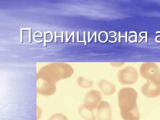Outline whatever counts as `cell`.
<instances>
[{
    "label": "cell",
    "instance_id": "6da1fadb",
    "mask_svg": "<svg viewBox=\"0 0 160 120\" xmlns=\"http://www.w3.org/2000/svg\"><path fill=\"white\" fill-rule=\"evenodd\" d=\"M138 93L132 87H124L118 92V103L120 114L124 120H140L137 105Z\"/></svg>",
    "mask_w": 160,
    "mask_h": 120
},
{
    "label": "cell",
    "instance_id": "7a4b0ae2",
    "mask_svg": "<svg viewBox=\"0 0 160 120\" xmlns=\"http://www.w3.org/2000/svg\"><path fill=\"white\" fill-rule=\"evenodd\" d=\"M139 73L141 77L147 81L160 85V69L156 63L151 62L142 63L140 66Z\"/></svg>",
    "mask_w": 160,
    "mask_h": 120
},
{
    "label": "cell",
    "instance_id": "3957f363",
    "mask_svg": "<svg viewBox=\"0 0 160 120\" xmlns=\"http://www.w3.org/2000/svg\"><path fill=\"white\" fill-rule=\"evenodd\" d=\"M117 77L119 82L122 85H133L138 79V72L133 66H127L118 71Z\"/></svg>",
    "mask_w": 160,
    "mask_h": 120
},
{
    "label": "cell",
    "instance_id": "277c9868",
    "mask_svg": "<svg viewBox=\"0 0 160 120\" xmlns=\"http://www.w3.org/2000/svg\"><path fill=\"white\" fill-rule=\"evenodd\" d=\"M102 94L97 90H92L85 95L84 105L91 110L97 109L102 100Z\"/></svg>",
    "mask_w": 160,
    "mask_h": 120
},
{
    "label": "cell",
    "instance_id": "5b68a950",
    "mask_svg": "<svg viewBox=\"0 0 160 120\" xmlns=\"http://www.w3.org/2000/svg\"><path fill=\"white\" fill-rule=\"evenodd\" d=\"M96 119L112 120V110L110 104L106 101H102L97 108Z\"/></svg>",
    "mask_w": 160,
    "mask_h": 120
},
{
    "label": "cell",
    "instance_id": "8992f818",
    "mask_svg": "<svg viewBox=\"0 0 160 120\" xmlns=\"http://www.w3.org/2000/svg\"><path fill=\"white\" fill-rule=\"evenodd\" d=\"M141 92L143 95L149 98H157L160 95V85L150 81L147 82L141 87Z\"/></svg>",
    "mask_w": 160,
    "mask_h": 120
},
{
    "label": "cell",
    "instance_id": "52a82bcc",
    "mask_svg": "<svg viewBox=\"0 0 160 120\" xmlns=\"http://www.w3.org/2000/svg\"><path fill=\"white\" fill-rule=\"evenodd\" d=\"M98 85L101 91L105 95H112L116 91V88L114 84L107 80H101Z\"/></svg>",
    "mask_w": 160,
    "mask_h": 120
},
{
    "label": "cell",
    "instance_id": "ba28073f",
    "mask_svg": "<svg viewBox=\"0 0 160 120\" xmlns=\"http://www.w3.org/2000/svg\"><path fill=\"white\" fill-rule=\"evenodd\" d=\"M78 112L82 118L85 120H96V116L94 110H91L86 107L84 104L79 107Z\"/></svg>",
    "mask_w": 160,
    "mask_h": 120
},
{
    "label": "cell",
    "instance_id": "9c48e42d",
    "mask_svg": "<svg viewBox=\"0 0 160 120\" xmlns=\"http://www.w3.org/2000/svg\"><path fill=\"white\" fill-rule=\"evenodd\" d=\"M78 83L79 86L84 88H89L93 85V82L92 80L87 79L83 77L78 78Z\"/></svg>",
    "mask_w": 160,
    "mask_h": 120
},
{
    "label": "cell",
    "instance_id": "30bf717a",
    "mask_svg": "<svg viewBox=\"0 0 160 120\" xmlns=\"http://www.w3.org/2000/svg\"><path fill=\"white\" fill-rule=\"evenodd\" d=\"M48 120H69L66 114L62 112H55L51 115Z\"/></svg>",
    "mask_w": 160,
    "mask_h": 120
},
{
    "label": "cell",
    "instance_id": "8fae6325",
    "mask_svg": "<svg viewBox=\"0 0 160 120\" xmlns=\"http://www.w3.org/2000/svg\"><path fill=\"white\" fill-rule=\"evenodd\" d=\"M114 68H119L122 67L126 64V62H112L109 63Z\"/></svg>",
    "mask_w": 160,
    "mask_h": 120
},
{
    "label": "cell",
    "instance_id": "7c38bea8",
    "mask_svg": "<svg viewBox=\"0 0 160 120\" xmlns=\"http://www.w3.org/2000/svg\"><path fill=\"white\" fill-rule=\"evenodd\" d=\"M38 119H40V118L42 116V109H38Z\"/></svg>",
    "mask_w": 160,
    "mask_h": 120
},
{
    "label": "cell",
    "instance_id": "4fadbf2b",
    "mask_svg": "<svg viewBox=\"0 0 160 120\" xmlns=\"http://www.w3.org/2000/svg\"><path fill=\"white\" fill-rule=\"evenodd\" d=\"M22 28H21V42H22Z\"/></svg>",
    "mask_w": 160,
    "mask_h": 120
},
{
    "label": "cell",
    "instance_id": "5bb4252c",
    "mask_svg": "<svg viewBox=\"0 0 160 120\" xmlns=\"http://www.w3.org/2000/svg\"><path fill=\"white\" fill-rule=\"evenodd\" d=\"M46 32H44V46H46Z\"/></svg>",
    "mask_w": 160,
    "mask_h": 120
},
{
    "label": "cell",
    "instance_id": "9a60e30c",
    "mask_svg": "<svg viewBox=\"0 0 160 120\" xmlns=\"http://www.w3.org/2000/svg\"><path fill=\"white\" fill-rule=\"evenodd\" d=\"M57 38H62V36H57V32H55V42H57Z\"/></svg>",
    "mask_w": 160,
    "mask_h": 120
},
{
    "label": "cell",
    "instance_id": "2e32d148",
    "mask_svg": "<svg viewBox=\"0 0 160 120\" xmlns=\"http://www.w3.org/2000/svg\"><path fill=\"white\" fill-rule=\"evenodd\" d=\"M31 29H29V42H31Z\"/></svg>",
    "mask_w": 160,
    "mask_h": 120
},
{
    "label": "cell",
    "instance_id": "e0dca14e",
    "mask_svg": "<svg viewBox=\"0 0 160 120\" xmlns=\"http://www.w3.org/2000/svg\"><path fill=\"white\" fill-rule=\"evenodd\" d=\"M67 37H68V32H66V42H68V38H67Z\"/></svg>",
    "mask_w": 160,
    "mask_h": 120
},
{
    "label": "cell",
    "instance_id": "ac0fdd59",
    "mask_svg": "<svg viewBox=\"0 0 160 120\" xmlns=\"http://www.w3.org/2000/svg\"><path fill=\"white\" fill-rule=\"evenodd\" d=\"M63 32H62V42H63Z\"/></svg>",
    "mask_w": 160,
    "mask_h": 120
},
{
    "label": "cell",
    "instance_id": "d6986e66",
    "mask_svg": "<svg viewBox=\"0 0 160 120\" xmlns=\"http://www.w3.org/2000/svg\"><path fill=\"white\" fill-rule=\"evenodd\" d=\"M74 32L73 33V36H72V42H74Z\"/></svg>",
    "mask_w": 160,
    "mask_h": 120
},
{
    "label": "cell",
    "instance_id": "ffe728a7",
    "mask_svg": "<svg viewBox=\"0 0 160 120\" xmlns=\"http://www.w3.org/2000/svg\"><path fill=\"white\" fill-rule=\"evenodd\" d=\"M73 34V32H72V33L71 35H70V36L69 37V38H68V41L69 42V40L70 39V38L72 36V35Z\"/></svg>",
    "mask_w": 160,
    "mask_h": 120
}]
</instances>
